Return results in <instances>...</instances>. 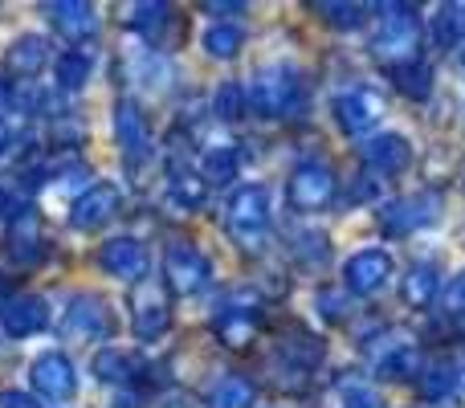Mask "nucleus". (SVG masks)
Returning a JSON list of instances; mask_svg holds the SVG:
<instances>
[{
    "instance_id": "f257e3e1",
    "label": "nucleus",
    "mask_w": 465,
    "mask_h": 408,
    "mask_svg": "<svg viewBox=\"0 0 465 408\" xmlns=\"http://www.w3.org/2000/svg\"><path fill=\"white\" fill-rule=\"evenodd\" d=\"M245 98L262 119H294L306 106V86L302 74L286 62H273L265 70L253 74V82L245 86Z\"/></svg>"
},
{
    "instance_id": "f03ea898",
    "label": "nucleus",
    "mask_w": 465,
    "mask_h": 408,
    "mask_svg": "<svg viewBox=\"0 0 465 408\" xmlns=\"http://www.w3.org/2000/svg\"><path fill=\"white\" fill-rule=\"evenodd\" d=\"M380 13H388V16L380 21L376 37H371V54H376V62H384L388 70L417 62V49H420L417 13H412L409 5H388V8H380Z\"/></svg>"
},
{
    "instance_id": "7ed1b4c3",
    "label": "nucleus",
    "mask_w": 465,
    "mask_h": 408,
    "mask_svg": "<svg viewBox=\"0 0 465 408\" xmlns=\"http://www.w3.org/2000/svg\"><path fill=\"white\" fill-rule=\"evenodd\" d=\"M225 229L241 249H262L270 233V193L262 184H245L241 193H232L225 208Z\"/></svg>"
},
{
    "instance_id": "20e7f679",
    "label": "nucleus",
    "mask_w": 465,
    "mask_h": 408,
    "mask_svg": "<svg viewBox=\"0 0 465 408\" xmlns=\"http://www.w3.org/2000/svg\"><path fill=\"white\" fill-rule=\"evenodd\" d=\"M441 193H433V188H420V193L412 196H401V201H388L380 204V216L376 224L388 233V237H412V233L429 229V224L441 221Z\"/></svg>"
},
{
    "instance_id": "39448f33",
    "label": "nucleus",
    "mask_w": 465,
    "mask_h": 408,
    "mask_svg": "<svg viewBox=\"0 0 465 408\" xmlns=\"http://www.w3.org/2000/svg\"><path fill=\"white\" fill-rule=\"evenodd\" d=\"M363 352H368V360H371V368H376L380 380H417L420 376L417 339H412L409 331H401V327L384 331L380 339H368Z\"/></svg>"
},
{
    "instance_id": "423d86ee",
    "label": "nucleus",
    "mask_w": 465,
    "mask_h": 408,
    "mask_svg": "<svg viewBox=\"0 0 465 408\" xmlns=\"http://www.w3.org/2000/svg\"><path fill=\"white\" fill-rule=\"evenodd\" d=\"M335 188H339V180L327 160H306L290 172L286 201H290V208H298V213H319V208H327L335 201Z\"/></svg>"
},
{
    "instance_id": "0eeeda50",
    "label": "nucleus",
    "mask_w": 465,
    "mask_h": 408,
    "mask_svg": "<svg viewBox=\"0 0 465 408\" xmlns=\"http://www.w3.org/2000/svg\"><path fill=\"white\" fill-rule=\"evenodd\" d=\"M163 278L180 298H193L213 282V262L193 241H172L168 254H163Z\"/></svg>"
},
{
    "instance_id": "6e6552de",
    "label": "nucleus",
    "mask_w": 465,
    "mask_h": 408,
    "mask_svg": "<svg viewBox=\"0 0 465 408\" xmlns=\"http://www.w3.org/2000/svg\"><path fill=\"white\" fill-rule=\"evenodd\" d=\"M62 335L78 343H103L114 335V314L103 294H78L62 314Z\"/></svg>"
},
{
    "instance_id": "1a4fd4ad",
    "label": "nucleus",
    "mask_w": 465,
    "mask_h": 408,
    "mask_svg": "<svg viewBox=\"0 0 465 408\" xmlns=\"http://www.w3.org/2000/svg\"><path fill=\"white\" fill-rule=\"evenodd\" d=\"M331 111H335L339 131H347V135H368L380 123V114H384V98L368 86H347L343 95H335Z\"/></svg>"
},
{
    "instance_id": "9d476101",
    "label": "nucleus",
    "mask_w": 465,
    "mask_h": 408,
    "mask_svg": "<svg viewBox=\"0 0 465 408\" xmlns=\"http://www.w3.org/2000/svg\"><path fill=\"white\" fill-rule=\"evenodd\" d=\"M392 278V254L388 249H360L343 262V290L347 294H376Z\"/></svg>"
},
{
    "instance_id": "9b49d317",
    "label": "nucleus",
    "mask_w": 465,
    "mask_h": 408,
    "mask_svg": "<svg viewBox=\"0 0 465 408\" xmlns=\"http://www.w3.org/2000/svg\"><path fill=\"white\" fill-rule=\"evenodd\" d=\"M29 384L41 401H70L78 393V376H74V363L62 352H45L41 360H33L29 368Z\"/></svg>"
},
{
    "instance_id": "f8f14e48",
    "label": "nucleus",
    "mask_w": 465,
    "mask_h": 408,
    "mask_svg": "<svg viewBox=\"0 0 465 408\" xmlns=\"http://www.w3.org/2000/svg\"><path fill=\"white\" fill-rule=\"evenodd\" d=\"M168 327H172L168 298H163L152 282H143V286L135 290V298H131V331H135V339L152 343V339L168 335Z\"/></svg>"
},
{
    "instance_id": "ddd939ff",
    "label": "nucleus",
    "mask_w": 465,
    "mask_h": 408,
    "mask_svg": "<svg viewBox=\"0 0 465 408\" xmlns=\"http://www.w3.org/2000/svg\"><path fill=\"white\" fill-rule=\"evenodd\" d=\"M119 204H123V196H119L114 184H90L86 193L74 201L70 224L82 229V233H94V229H103V224H111L114 216H119Z\"/></svg>"
},
{
    "instance_id": "4468645a",
    "label": "nucleus",
    "mask_w": 465,
    "mask_h": 408,
    "mask_svg": "<svg viewBox=\"0 0 465 408\" xmlns=\"http://www.w3.org/2000/svg\"><path fill=\"white\" fill-rule=\"evenodd\" d=\"M360 160L368 164L376 176H396V172H404L412 164V144L401 135V131H384V135L363 139Z\"/></svg>"
},
{
    "instance_id": "2eb2a0df",
    "label": "nucleus",
    "mask_w": 465,
    "mask_h": 408,
    "mask_svg": "<svg viewBox=\"0 0 465 408\" xmlns=\"http://www.w3.org/2000/svg\"><path fill=\"white\" fill-rule=\"evenodd\" d=\"M257 327H262V311H257L253 303H241V298H232L229 306H221V311L213 314V335L225 347H249Z\"/></svg>"
},
{
    "instance_id": "dca6fc26",
    "label": "nucleus",
    "mask_w": 465,
    "mask_h": 408,
    "mask_svg": "<svg viewBox=\"0 0 465 408\" xmlns=\"http://www.w3.org/2000/svg\"><path fill=\"white\" fill-rule=\"evenodd\" d=\"M114 139H119V147H123V155H127L131 168H135L139 160H147V152H152L147 119H143V111H139L135 98H123V103L114 106Z\"/></svg>"
},
{
    "instance_id": "f3484780",
    "label": "nucleus",
    "mask_w": 465,
    "mask_h": 408,
    "mask_svg": "<svg viewBox=\"0 0 465 408\" xmlns=\"http://www.w3.org/2000/svg\"><path fill=\"white\" fill-rule=\"evenodd\" d=\"M45 323H49V306H45V298H37V294H13L0 306V327H5L8 339H29V335H37Z\"/></svg>"
},
{
    "instance_id": "a211bd4d",
    "label": "nucleus",
    "mask_w": 465,
    "mask_h": 408,
    "mask_svg": "<svg viewBox=\"0 0 465 408\" xmlns=\"http://www.w3.org/2000/svg\"><path fill=\"white\" fill-rule=\"evenodd\" d=\"M98 265H103L111 278L139 282V278H147V249L139 245L135 237H111L98 249Z\"/></svg>"
},
{
    "instance_id": "6ab92c4d",
    "label": "nucleus",
    "mask_w": 465,
    "mask_h": 408,
    "mask_svg": "<svg viewBox=\"0 0 465 408\" xmlns=\"http://www.w3.org/2000/svg\"><path fill=\"white\" fill-rule=\"evenodd\" d=\"M8 257L16 265H37L45 257V237H41V216L33 208H21L8 224Z\"/></svg>"
},
{
    "instance_id": "aec40b11",
    "label": "nucleus",
    "mask_w": 465,
    "mask_h": 408,
    "mask_svg": "<svg viewBox=\"0 0 465 408\" xmlns=\"http://www.w3.org/2000/svg\"><path fill=\"white\" fill-rule=\"evenodd\" d=\"M45 16L65 41H74V45H78V41H90L98 33L94 8L78 5V0H54V5H45Z\"/></svg>"
},
{
    "instance_id": "412c9836",
    "label": "nucleus",
    "mask_w": 465,
    "mask_h": 408,
    "mask_svg": "<svg viewBox=\"0 0 465 408\" xmlns=\"http://www.w3.org/2000/svg\"><path fill=\"white\" fill-rule=\"evenodd\" d=\"M45 57H49V41L41 37V33H21V37L8 45V74L13 78H37L41 70H45Z\"/></svg>"
},
{
    "instance_id": "4be33fe9",
    "label": "nucleus",
    "mask_w": 465,
    "mask_h": 408,
    "mask_svg": "<svg viewBox=\"0 0 465 408\" xmlns=\"http://www.w3.org/2000/svg\"><path fill=\"white\" fill-rule=\"evenodd\" d=\"M143 368L147 363L139 360L135 352H127V347L106 343L103 352L94 355V372H98V380H106V384H131V380L143 376Z\"/></svg>"
},
{
    "instance_id": "5701e85b",
    "label": "nucleus",
    "mask_w": 465,
    "mask_h": 408,
    "mask_svg": "<svg viewBox=\"0 0 465 408\" xmlns=\"http://www.w3.org/2000/svg\"><path fill=\"white\" fill-rule=\"evenodd\" d=\"M322 352H327L322 339L311 335V331H302V327H290L286 335H282V343H278V355L294 372H311L314 363H322Z\"/></svg>"
},
{
    "instance_id": "b1692460",
    "label": "nucleus",
    "mask_w": 465,
    "mask_h": 408,
    "mask_svg": "<svg viewBox=\"0 0 465 408\" xmlns=\"http://www.w3.org/2000/svg\"><path fill=\"white\" fill-rule=\"evenodd\" d=\"M257 401V388L249 376H237V372H225L217 384L209 388L204 396V408H253Z\"/></svg>"
},
{
    "instance_id": "393cba45",
    "label": "nucleus",
    "mask_w": 465,
    "mask_h": 408,
    "mask_svg": "<svg viewBox=\"0 0 465 408\" xmlns=\"http://www.w3.org/2000/svg\"><path fill=\"white\" fill-rule=\"evenodd\" d=\"M401 294H404V303L417 306V311L433 306V298L441 294V274H437V265H433V262H417V265L409 270V278H404Z\"/></svg>"
},
{
    "instance_id": "a878e982",
    "label": "nucleus",
    "mask_w": 465,
    "mask_h": 408,
    "mask_svg": "<svg viewBox=\"0 0 465 408\" xmlns=\"http://www.w3.org/2000/svg\"><path fill=\"white\" fill-rule=\"evenodd\" d=\"M201 45H204V54H209V57L229 62V57H237L241 45H245V29H241V25H229V21H217V25H209V29H204Z\"/></svg>"
},
{
    "instance_id": "bb28decb",
    "label": "nucleus",
    "mask_w": 465,
    "mask_h": 408,
    "mask_svg": "<svg viewBox=\"0 0 465 408\" xmlns=\"http://www.w3.org/2000/svg\"><path fill=\"white\" fill-rule=\"evenodd\" d=\"M237 147L229 144H217V147H204L201 155V180L204 184H229V180H237Z\"/></svg>"
},
{
    "instance_id": "cd10ccee",
    "label": "nucleus",
    "mask_w": 465,
    "mask_h": 408,
    "mask_svg": "<svg viewBox=\"0 0 465 408\" xmlns=\"http://www.w3.org/2000/svg\"><path fill=\"white\" fill-rule=\"evenodd\" d=\"M433 41L441 49H453L465 41V0H453V5H441L433 13Z\"/></svg>"
},
{
    "instance_id": "c85d7f7f",
    "label": "nucleus",
    "mask_w": 465,
    "mask_h": 408,
    "mask_svg": "<svg viewBox=\"0 0 465 408\" xmlns=\"http://www.w3.org/2000/svg\"><path fill=\"white\" fill-rule=\"evenodd\" d=\"M90 70H94V57H90L86 49H70V54L57 57L54 78L62 90H82L90 82Z\"/></svg>"
},
{
    "instance_id": "c756f323",
    "label": "nucleus",
    "mask_w": 465,
    "mask_h": 408,
    "mask_svg": "<svg viewBox=\"0 0 465 408\" xmlns=\"http://www.w3.org/2000/svg\"><path fill=\"white\" fill-rule=\"evenodd\" d=\"M396 82V90H401L404 98H417V103H425L429 95H433V70H429L425 62H409V65H396V70H388Z\"/></svg>"
},
{
    "instance_id": "7c9ffc66",
    "label": "nucleus",
    "mask_w": 465,
    "mask_h": 408,
    "mask_svg": "<svg viewBox=\"0 0 465 408\" xmlns=\"http://www.w3.org/2000/svg\"><path fill=\"white\" fill-rule=\"evenodd\" d=\"M168 21H172L168 5H131V16H127V25L143 41H160V33L168 29Z\"/></svg>"
},
{
    "instance_id": "2f4dec72",
    "label": "nucleus",
    "mask_w": 465,
    "mask_h": 408,
    "mask_svg": "<svg viewBox=\"0 0 465 408\" xmlns=\"http://www.w3.org/2000/svg\"><path fill=\"white\" fill-rule=\"evenodd\" d=\"M168 193H172V201H176V204H184V208H201V204H204V196H209V184H204L201 176H193V172H184V168H172Z\"/></svg>"
},
{
    "instance_id": "473e14b6",
    "label": "nucleus",
    "mask_w": 465,
    "mask_h": 408,
    "mask_svg": "<svg viewBox=\"0 0 465 408\" xmlns=\"http://www.w3.org/2000/svg\"><path fill=\"white\" fill-rule=\"evenodd\" d=\"M453 388H458V372H453V363H433V368L420 372V393H425L429 401L453 396Z\"/></svg>"
},
{
    "instance_id": "72a5a7b5",
    "label": "nucleus",
    "mask_w": 465,
    "mask_h": 408,
    "mask_svg": "<svg viewBox=\"0 0 465 408\" xmlns=\"http://www.w3.org/2000/svg\"><path fill=\"white\" fill-rule=\"evenodd\" d=\"M82 139H86V127H82L74 114H54V123H49V144L54 147H78Z\"/></svg>"
},
{
    "instance_id": "f704fd0d",
    "label": "nucleus",
    "mask_w": 465,
    "mask_h": 408,
    "mask_svg": "<svg viewBox=\"0 0 465 408\" xmlns=\"http://www.w3.org/2000/svg\"><path fill=\"white\" fill-rule=\"evenodd\" d=\"M217 114L221 119H241V111H245L249 106V98H245V86H241V82H225V86L217 90Z\"/></svg>"
},
{
    "instance_id": "c9c22d12",
    "label": "nucleus",
    "mask_w": 465,
    "mask_h": 408,
    "mask_svg": "<svg viewBox=\"0 0 465 408\" xmlns=\"http://www.w3.org/2000/svg\"><path fill=\"white\" fill-rule=\"evenodd\" d=\"M294 254L302 257L306 265H322L331 257V245H327V237H322V233H298Z\"/></svg>"
},
{
    "instance_id": "e433bc0d",
    "label": "nucleus",
    "mask_w": 465,
    "mask_h": 408,
    "mask_svg": "<svg viewBox=\"0 0 465 408\" xmlns=\"http://www.w3.org/2000/svg\"><path fill=\"white\" fill-rule=\"evenodd\" d=\"M441 311L445 319H465V270L450 278V286H441Z\"/></svg>"
},
{
    "instance_id": "4c0bfd02",
    "label": "nucleus",
    "mask_w": 465,
    "mask_h": 408,
    "mask_svg": "<svg viewBox=\"0 0 465 408\" xmlns=\"http://www.w3.org/2000/svg\"><path fill=\"white\" fill-rule=\"evenodd\" d=\"M319 13L327 16L331 25H339V29H355V25L363 21V13H368V8H363V5H331V0H327V5H319Z\"/></svg>"
},
{
    "instance_id": "58836bf2",
    "label": "nucleus",
    "mask_w": 465,
    "mask_h": 408,
    "mask_svg": "<svg viewBox=\"0 0 465 408\" xmlns=\"http://www.w3.org/2000/svg\"><path fill=\"white\" fill-rule=\"evenodd\" d=\"M343 408H384L380 404V396L371 393V388H347V401H343Z\"/></svg>"
},
{
    "instance_id": "ea45409f",
    "label": "nucleus",
    "mask_w": 465,
    "mask_h": 408,
    "mask_svg": "<svg viewBox=\"0 0 465 408\" xmlns=\"http://www.w3.org/2000/svg\"><path fill=\"white\" fill-rule=\"evenodd\" d=\"M319 306H322V314H327V319H347V298L343 294H331V290H322Z\"/></svg>"
},
{
    "instance_id": "a19ab883",
    "label": "nucleus",
    "mask_w": 465,
    "mask_h": 408,
    "mask_svg": "<svg viewBox=\"0 0 465 408\" xmlns=\"http://www.w3.org/2000/svg\"><path fill=\"white\" fill-rule=\"evenodd\" d=\"M0 408H41V404L25 393H0Z\"/></svg>"
},
{
    "instance_id": "79ce46f5",
    "label": "nucleus",
    "mask_w": 465,
    "mask_h": 408,
    "mask_svg": "<svg viewBox=\"0 0 465 408\" xmlns=\"http://www.w3.org/2000/svg\"><path fill=\"white\" fill-rule=\"evenodd\" d=\"M13 147V131H8V123H0V155Z\"/></svg>"
},
{
    "instance_id": "37998d69",
    "label": "nucleus",
    "mask_w": 465,
    "mask_h": 408,
    "mask_svg": "<svg viewBox=\"0 0 465 408\" xmlns=\"http://www.w3.org/2000/svg\"><path fill=\"white\" fill-rule=\"evenodd\" d=\"M111 408H135V401H131V396H119V401H114Z\"/></svg>"
},
{
    "instance_id": "c03bdc74",
    "label": "nucleus",
    "mask_w": 465,
    "mask_h": 408,
    "mask_svg": "<svg viewBox=\"0 0 465 408\" xmlns=\"http://www.w3.org/2000/svg\"><path fill=\"white\" fill-rule=\"evenodd\" d=\"M168 408H196V404H193V401H172Z\"/></svg>"
},
{
    "instance_id": "a18cd8bd",
    "label": "nucleus",
    "mask_w": 465,
    "mask_h": 408,
    "mask_svg": "<svg viewBox=\"0 0 465 408\" xmlns=\"http://www.w3.org/2000/svg\"><path fill=\"white\" fill-rule=\"evenodd\" d=\"M461 65H465V49H461Z\"/></svg>"
}]
</instances>
